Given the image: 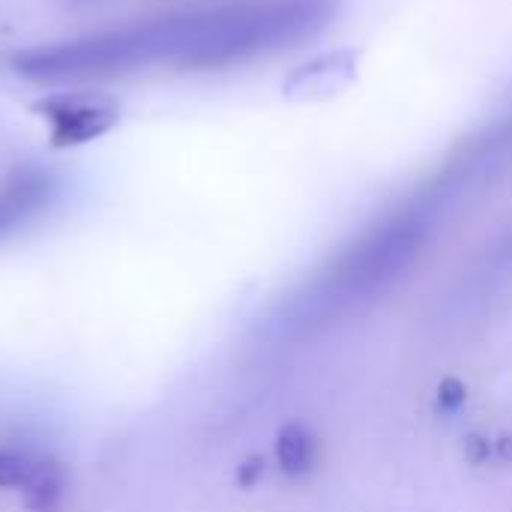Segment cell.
I'll list each match as a JSON object with an SVG mask.
<instances>
[{"instance_id":"cell-2","label":"cell","mask_w":512,"mask_h":512,"mask_svg":"<svg viewBox=\"0 0 512 512\" xmlns=\"http://www.w3.org/2000/svg\"><path fill=\"white\" fill-rule=\"evenodd\" d=\"M66 492V468L57 459H36L30 480L21 489L27 512H57Z\"/></svg>"},{"instance_id":"cell-7","label":"cell","mask_w":512,"mask_h":512,"mask_svg":"<svg viewBox=\"0 0 512 512\" xmlns=\"http://www.w3.org/2000/svg\"><path fill=\"white\" fill-rule=\"evenodd\" d=\"M12 222H18V216L12 213V207L0 198V231L6 228V225H12Z\"/></svg>"},{"instance_id":"cell-1","label":"cell","mask_w":512,"mask_h":512,"mask_svg":"<svg viewBox=\"0 0 512 512\" xmlns=\"http://www.w3.org/2000/svg\"><path fill=\"white\" fill-rule=\"evenodd\" d=\"M30 111L48 126L51 150H75L99 141L120 123V102L99 90H60L39 96Z\"/></svg>"},{"instance_id":"cell-5","label":"cell","mask_w":512,"mask_h":512,"mask_svg":"<svg viewBox=\"0 0 512 512\" xmlns=\"http://www.w3.org/2000/svg\"><path fill=\"white\" fill-rule=\"evenodd\" d=\"M465 399H468V390H465V384L459 378H444L441 381V387H438V408L441 411L453 414V411H459L465 405Z\"/></svg>"},{"instance_id":"cell-6","label":"cell","mask_w":512,"mask_h":512,"mask_svg":"<svg viewBox=\"0 0 512 512\" xmlns=\"http://www.w3.org/2000/svg\"><path fill=\"white\" fill-rule=\"evenodd\" d=\"M264 474V459L261 456H249L240 468H237V486L240 489H252Z\"/></svg>"},{"instance_id":"cell-4","label":"cell","mask_w":512,"mask_h":512,"mask_svg":"<svg viewBox=\"0 0 512 512\" xmlns=\"http://www.w3.org/2000/svg\"><path fill=\"white\" fill-rule=\"evenodd\" d=\"M36 468V459L18 450H0V489H24Z\"/></svg>"},{"instance_id":"cell-3","label":"cell","mask_w":512,"mask_h":512,"mask_svg":"<svg viewBox=\"0 0 512 512\" xmlns=\"http://www.w3.org/2000/svg\"><path fill=\"white\" fill-rule=\"evenodd\" d=\"M318 438L306 423H288L276 435V462L288 477H303L315 468Z\"/></svg>"}]
</instances>
